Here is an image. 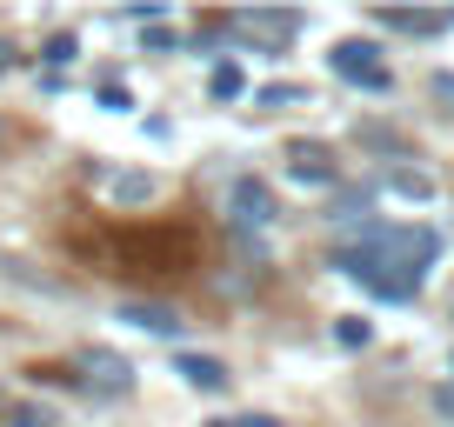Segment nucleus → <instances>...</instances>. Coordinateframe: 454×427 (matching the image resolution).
Instances as JSON below:
<instances>
[{
    "label": "nucleus",
    "instance_id": "1",
    "mask_svg": "<svg viewBox=\"0 0 454 427\" xmlns=\"http://www.w3.org/2000/svg\"><path fill=\"white\" fill-rule=\"evenodd\" d=\"M434 254H441L434 228H381V221H361V241L340 247L334 268L355 274V281L368 287V294H381V300H408V294H421Z\"/></svg>",
    "mask_w": 454,
    "mask_h": 427
},
{
    "label": "nucleus",
    "instance_id": "2",
    "mask_svg": "<svg viewBox=\"0 0 454 427\" xmlns=\"http://www.w3.org/2000/svg\"><path fill=\"white\" fill-rule=\"evenodd\" d=\"M227 27L247 34L261 54H281V47L301 34V14H294V7H241V14H227Z\"/></svg>",
    "mask_w": 454,
    "mask_h": 427
},
{
    "label": "nucleus",
    "instance_id": "3",
    "mask_svg": "<svg viewBox=\"0 0 454 427\" xmlns=\"http://www.w3.org/2000/svg\"><path fill=\"white\" fill-rule=\"evenodd\" d=\"M327 67H334L340 81L368 87V94H387V87H395V74L381 67V47H374V41H340L334 54H327Z\"/></svg>",
    "mask_w": 454,
    "mask_h": 427
},
{
    "label": "nucleus",
    "instance_id": "4",
    "mask_svg": "<svg viewBox=\"0 0 454 427\" xmlns=\"http://www.w3.org/2000/svg\"><path fill=\"white\" fill-rule=\"evenodd\" d=\"M81 368H87V387H94V394H107V400L134 394V368H128L121 354H107V347H87Z\"/></svg>",
    "mask_w": 454,
    "mask_h": 427
},
{
    "label": "nucleus",
    "instance_id": "5",
    "mask_svg": "<svg viewBox=\"0 0 454 427\" xmlns=\"http://www.w3.org/2000/svg\"><path fill=\"white\" fill-rule=\"evenodd\" d=\"M287 174H294L301 187H334L340 181V160L327 154L321 141H294V147H287Z\"/></svg>",
    "mask_w": 454,
    "mask_h": 427
},
{
    "label": "nucleus",
    "instance_id": "6",
    "mask_svg": "<svg viewBox=\"0 0 454 427\" xmlns=\"http://www.w3.org/2000/svg\"><path fill=\"white\" fill-rule=\"evenodd\" d=\"M174 368H181V381H187V387H200V394H227V387H234L227 361H214V354H181Z\"/></svg>",
    "mask_w": 454,
    "mask_h": 427
},
{
    "label": "nucleus",
    "instance_id": "7",
    "mask_svg": "<svg viewBox=\"0 0 454 427\" xmlns=\"http://www.w3.org/2000/svg\"><path fill=\"white\" fill-rule=\"evenodd\" d=\"M374 20H381V27H395V34H414V41H427V34H448V27H454V14H427V7H414V14H408V7H381Z\"/></svg>",
    "mask_w": 454,
    "mask_h": 427
},
{
    "label": "nucleus",
    "instance_id": "8",
    "mask_svg": "<svg viewBox=\"0 0 454 427\" xmlns=\"http://www.w3.org/2000/svg\"><path fill=\"white\" fill-rule=\"evenodd\" d=\"M121 321H134V328H147V334H181V314L174 307H160V300H128V307H121Z\"/></svg>",
    "mask_w": 454,
    "mask_h": 427
},
{
    "label": "nucleus",
    "instance_id": "9",
    "mask_svg": "<svg viewBox=\"0 0 454 427\" xmlns=\"http://www.w3.org/2000/svg\"><path fill=\"white\" fill-rule=\"evenodd\" d=\"M234 221H254V228H268L274 221V194L261 181H234Z\"/></svg>",
    "mask_w": 454,
    "mask_h": 427
},
{
    "label": "nucleus",
    "instance_id": "10",
    "mask_svg": "<svg viewBox=\"0 0 454 427\" xmlns=\"http://www.w3.org/2000/svg\"><path fill=\"white\" fill-rule=\"evenodd\" d=\"M387 187H395V194H408V200H434V181H427L421 167H395V174H387Z\"/></svg>",
    "mask_w": 454,
    "mask_h": 427
},
{
    "label": "nucleus",
    "instance_id": "11",
    "mask_svg": "<svg viewBox=\"0 0 454 427\" xmlns=\"http://www.w3.org/2000/svg\"><path fill=\"white\" fill-rule=\"evenodd\" d=\"M207 87H214V100H234V94H241V87H247V74L234 67V60H221V67H214V81H207Z\"/></svg>",
    "mask_w": 454,
    "mask_h": 427
},
{
    "label": "nucleus",
    "instance_id": "12",
    "mask_svg": "<svg viewBox=\"0 0 454 427\" xmlns=\"http://www.w3.org/2000/svg\"><path fill=\"white\" fill-rule=\"evenodd\" d=\"M334 341H340V347H368V341H374V328L361 321V314H348V321H334Z\"/></svg>",
    "mask_w": 454,
    "mask_h": 427
},
{
    "label": "nucleus",
    "instance_id": "13",
    "mask_svg": "<svg viewBox=\"0 0 454 427\" xmlns=\"http://www.w3.org/2000/svg\"><path fill=\"white\" fill-rule=\"evenodd\" d=\"M114 194H121V200H154V174H121Z\"/></svg>",
    "mask_w": 454,
    "mask_h": 427
},
{
    "label": "nucleus",
    "instance_id": "14",
    "mask_svg": "<svg viewBox=\"0 0 454 427\" xmlns=\"http://www.w3.org/2000/svg\"><path fill=\"white\" fill-rule=\"evenodd\" d=\"M7 427H60V414L54 408H14V414H7Z\"/></svg>",
    "mask_w": 454,
    "mask_h": 427
},
{
    "label": "nucleus",
    "instance_id": "15",
    "mask_svg": "<svg viewBox=\"0 0 454 427\" xmlns=\"http://www.w3.org/2000/svg\"><path fill=\"white\" fill-rule=\"evenodd\" d=\"M294 100H301V87H261L254 107H294Z\"/></svg>",
    "mask_w": 454,
    "mask_h": 427
},
{
    "label": "nucleus",
    "instance_id": "16",
    "mask_svg": "<svg viewBox=\"0 0 454 427\" xmlns=\"http://www.w3.org/2000/svg\"><path fill=\"white\" fill-rule=\"evenodd\" d=\"M47 67H67V60H74V34H54V41H47Z\"/></svg>",
    "mask_w": 454,
    "mask_h": 427
},
{
    "label": "nucleus",
    "instance_id": "17",
    "mask_svg": "<svg viewBox=\"0 0 454 427\" xmlns=\"http://www.w3.org/2000/svg\"><path fill=\"white\" fill-rule=\"evenodd\" d=\"M207 427H281L274 414H234V421H207Z\"/></svg>",
    "mask_w": 454,
    "mask_h": 427
},
{
    "label": "nucleus",
    "instance_id": "18",
    "mask_svg": "<svg viewBox=\"0 0 454 427\" xmlns=\"http://www.w3.org/2000/svg\"><path fill=\"white\" fill-rule=\"evenodd\" d=\"M434 100H441V107L454 114V74H434Z\"/></svg>",
    "mask_w": 454,
    "mask_h": 427
},
{
    "label": "nucleus",
    "instance_id": "19",
    "mask_svg": "<svg viewBox=\"0 0 454 427\" xmlns=\"http://www.w3.org/2000/svg\"><path fill=\"white\" fill-rule=\"evenodd\" d=\"M7 147H14V120L0 114V154H7Z\"/></svg>",
    "mask_w": 454,
    "mask_h": 427
},
{
    "label": "nucleus",
    "instance_id": "20",
    "mask_svg": "<svg viewBox=\"0 0 454 427\" xmlns=\"http://www.w3.org/2000/svg\"><path fill=\"white\" fill-rule=\"evenodd\" d=\"M7 67H14V47H7V41H0V74H7Z\"/></svg>",
    "mask_w": 454,
    "mask_h": 427
}]
</instances>
